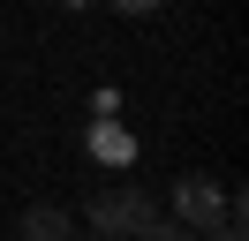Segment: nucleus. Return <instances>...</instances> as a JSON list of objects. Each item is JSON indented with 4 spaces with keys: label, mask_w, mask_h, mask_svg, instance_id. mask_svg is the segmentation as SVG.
Listing matches in <instances>:
<instances>
[{
    "label": "nucleus",
    "mask_w": 249,
    "mask_h": 241,
    "mask_svg": "<svg viewBox=\"0 0 249 241\" xmlns=\"http://www.w3.org/2000/svg\"><path fill=\"white\" fill-rule=\"evenodd\" d=\"M143 241H204V234H189V226H174V219H159V226H151V234H143Z\"/></svg>",
    "instance_id": "39448f33"
},
{
    "label": "nucleus",
    "mask_w": 249,
    "mask_h": 241,
    "mask_svg": "<svg viewBox=\"0 0 249 241\" xmlns=\"http://www.w3.org/2000/svg\"><path fill=\"white\" fill-rule=\"evenodd\" d=\"M83 219H91L98 241H143V234L159 226V204H151L143 189H106V196H91Z\"/></svg>",
    "instance_id": "f257e3e1"
},
{
    "label": "nucleus",
    "mask_w": 249,
    "mask_h": 241,
    "mask_svg": "<svg viewBox=\"0 0 249 241\" xmlns=\"http://www.w3.org/2000/svg\"><path fill=\"white\" fill-rule=\"evenodd\" d=\"M16 234H23V241H76V219H68L61 204H31V211L16 219Z\"/></svg>",
    "instance_id": "7ed1b4c3"
},
{
    "label": "nucleus",
    "mask_w": 249,
    "mask_h": 241,
    "mask_svg": "<svg viewBox=\"0 0 249 241\" xmlns=\"http://www.w3.org/2000/svg\"><path fill=\"white\" fill-rule=\"evenodd\" d=\"M98 158H128V136L121 128H98Z\"/></svg>",
    "instance_id": "20e7f679"
},
{
    "label": "nucleus",
    "mask_w": 249,
    "mask_h": 241,
    "mask_svg": "<svg viewBox=\"0 0 249 241\" xmlns=\"http://www.w3.org/2000/svg\"><path fill=\"white\" fill-rule=\"evenodd\" d=\"M174 211H181V219H174V226H189V234H212V226L227 219V196H219V181H204V173H189L181 189H174Z\"/></svg>",
    "instance_id": "f03ea898"
}]
</instances>
